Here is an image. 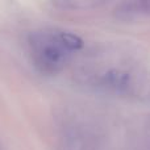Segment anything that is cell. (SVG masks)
<instances>
[{"label": "cell", "mask_w": 150, "mask_h": 150, "mask_svg": "<svg viewBox=\"0 0 150 150\" xmlns=\"http://www.w3.org/2000/svg\"><path fill=\"white\" fill-rule=\"evenodd\" d=\"M0 150H1V148H0Z\"/></svg>", "instance_id": "cell-5"}, {"label": "cell", "mask_w": 150, "mask_h": 150, "mask_svg": "<svg viewBox=\"0 0 150 150\" xmlns=\"http://www.w3.org/2000/svg\"><path fill=\"white\" fill-rule=\"evenodd\" d=\"M103 84L105 87H108L109 90H113L115 92L124 93L128 92L132 87V78L125 71L113 69V70H109L104 75Z\"/></svg>", "instance_id": "cell-3"}, {"label": "cell", "mask_w": 150, "mask_h": 150, "mask_svg": "<svg viewBox=\"0 0 150 150\" xmlns=\"http://www.w3.org/2000/svg\"><path fill=\"white\" fill-rule=\"evenodd\" d=\"M55 34H57V38H58V41L61 42V45H62L66 50H69V52H71V50H78L83 46V41L76 34L65 33V32H62V33H55Z\"/></svg>", "instance_id": "cell-4"}, {"label": "cell", "mask_w": 150, "mask_h": 150, "mask_svg": "<svg viewBox=\"0 0 150 150\" xmlns=\"http://www.w3.org/2000/svg\"><path fill=\"white\" fill-rule=\"evenodd\" d=\"M34 62L41 73L55 74L69 58V50L61 45L55 33H34L30 36Z\"/></svg>", "instance_id": "cell-1"}, {"label": "cell", "mask_w": 150, "mask_h": 150, "mask_svg": "<svg viewBox=\"0 0 150 150\" xmlns=\"http://www.w3.org/2000/svg\"><path fill=\"white\" fill-rule=\"evenodd\" d=\"M62 150H96V145L93 137L87 132L79 128H73L63 136Z\"/></svg>", "instance_id": "cell-2"}]
</instances>
